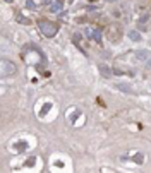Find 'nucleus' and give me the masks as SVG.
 <instances>
[{
    "label": "nucleus",
    "instance_id": "2",
    "mask_svg": "<svg viewBox=\"0 0 151 173\" xmlns=\"http://www.w3.org/2000/svg\"><path fill=\"white\" fill-rule=\"evenodd\" d=\"M14 72H16V65H14V62L5 60V58H3V60H2V77L12 76Z\"/></svg>",
    "mask_w": 151,
    "mask_h": 173
},
{
    "label": "nucleus",
    "instance_id": "4",
    "mask_svg": "<svg viewBox=\"0 0 151 173\" xmlns=\"http://www.w3.org/2000/svg\"><path fill=\"white\" fill-rule=\"evenodd\" d=\"M62 9H64V2H60V0H55V2L50 5V12L51 14H58Z\"/></svg>",
    "mask_w": 151,
    "mask_h": 173
},
{
    "label": "nucleus",
    "instance_id": "1",
    "mask_svg": "<svg viewBox=\"0 0 151 173\" xmlns=\"http://www.w3.org/2000/svg\"><path fill=\"white\" fill-rule=\"evenodd\" d=\"M40 31H41L46 38H53V36L57 34V26L48 23V21H43V23H40Z\"/></svg>",
    "mask_w": 151,
    "mask_h": 173
},
{
    "label": "nucleus",
    "instance_id": "9",
    "mask_svg": "<svg viewBox=\"0 0 151 173\" xmlns=\"http://www.w3.org/2000/svg\"><path fill=\"white\" fill-rule=\"evenodd\" d=\"M26 9H29V10H35V9H36V3L33 2V0H28V2H26Z\"/></svg>",
    "mask_w": 151,
    "mask_h": 173
},
{
    "label": "nucleus",
    "instance_id": "7",
    "mask_svg": "<svg viewBox=\"0 0 151 173\" xmlns=\"http://www.w3.org/2000/svg\"><path fill=\"white\" fill-rule=\"evenodd\" d=\"M100 72H101L105 77H112V71H110L106 65H100Z\"/></svg>",
    "mask_w": 151,
    "mask_h": 173
},
{
    "label": "nucleus",
    "instance_id": "8",
    "mask_svg": "<svg viewBox=\"0 0 151 173\" xmlns=\"http://www.w3.org/2000/svg\"><path fill=\"white\" fill-rule=\"evenodd\" d=\"M117 89H120V91H126V93H132L131 86H127V84H117Z\"/></svg>",
    "mask_w": 151,
    "mask_h": 173
},
{
    "label": "nucleus",
    "instance_id": "5",
    "mask_svg": "<svg viewBox=\"0 0 151 173\" xmlns=\"http://www.w3.org/2000/svg\"><path fill=\"white\" fill-rule=\"evenodd\" d=\"M149 57V51H146V50H139L138 53H136V60H146V58Z\"/></svg>",
    "mask_w": 151,
    "mask_h": 173
},
{
    "label": "nucleus",
    "instance_id": "3",
    "mask_svg": "<svg viewBox=\"0 0 151 173\" xmlns=\"http://www.w3.org/2000/svg\"><path fill=\"white\" fill-rule=\"evenodd\" d=\"M84 34H86L89 39H94V41H100V39H101V31H100V29H96V28H86Z\"/></svg>",
    "mask_w": 151,
    "mask_h": 173
},
{
    "label": "nucleus",
    "instance_id": "10",
    "mask_svg": "<svg viewBox=\"0 0 151 173\" xmlns=\"http://www.w3.org/2000/svg\"><path fill=\"white\" fill-rule=\"evenodd\" d=\"M105 2H115V0H105Z\"/></svg>",
    "mask_w": 151,
    "mask_h": 173
},
{
    "label": "nucleus",
    "instance_id": "6",
    "mask_svg": "<svg viewBox=\"0 0 151 173\" xmlns=\"http://www.w3.org/2000/svg\"><path fill=\"white\" fill-rule=\"evenodd\" d=\"M129 38L132 41H141V33L139 31H129Z\"/></svg>",
    "mask_w": 151,
    "mask_h": 173
},
{
    "label": "nucleus",
    "instance_id": "11",
    "mask_svg": "<svg viewBox=\"0 0 151 173\" xmlns=\"http://www.w3.org/2000/svg\"><path fill=\"white\" fill-rule=\"evenodd\" d=\"M5 2H12V0H5Z\"/></svg>",
    "mask_w": 151,
    "mask_h": 173
}]
</instances>
